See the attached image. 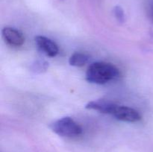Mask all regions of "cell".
I'll return each instance as SVG.
<instances>
[{
	"instance_id": "obj_1",
	"label": "cell",
	"mask_w": 153,
	"mask_h": 152,
	"mask_svg": "<svg viewBox=\"0 0 153 152\" xmlns=\"http://www.w3.org/2000/svg\"><path fill=\"white\" fill-rule=\"evenodd\" d=\"M119 76V69L113 64L106 62L93 63L86 72V80L97 84H104Z\"/></svg>"
},
{
	"instance_id": "obj_2",
	"label": "cell",
	"mask_w": 153,
	"mask_h": 152,
	"mask_svg": "<svg viewBox=\"0 0 153 152\" xmlns=\"http://www.w3.org/2000/svg\"><path fill=\"white\" fill-rule=\"evenodd\" d=\"M50 128L54 133L63 137H75L82 134V127L69 116L58 119Z\"/></svg>"
},
{
	"instance_id": "obj_3",
	"label": "cell",
	"mask_w": 153,
	"mask_h": 152,
	"mask_svg": "<svg viewBox=\"0 0 153 152\" xmlns=\"http://www.w3.org/2000/svg\"><path fill=\"white\" fill-rule=\"evenodd\" d=\"M111 115L115 117V119L122 122H136L141 119V116L136 110L126 106H121L117 104L115 107Z\"/></svg>"
},
{
	"instance_id": "obj_4",
	"label": "cell",
	"mask_w": 153,
	"mask_h": 152,
	"mask_svg": "<svg viewBox=\"0 0 153 152\" xmlns=\"http://www.w3.org/2000/svg\"><path fill=\"white\" fill-rule=\"evenodd\" d=\"M37 48L48 57H55L58 53V47L51 39L44 36H37L34 38Z\"/></svg>"
},
{
	"instance_id": "obj_5",
	"label": "cell",
	"mask_w": 153,
	"mask_h": 152,
	"mask_svg": "<svg viewBox=\"0 0 153 152\" xmlns=\"http://www.w3.org/2000/svg\"><path fill=\"white\" fill-rule=\"evenodd\" d=\"M1 34L4 41L11 46L19 47L25 42L23 34L19 31L11 27H4L1 31Z\"/></svg>"
},
{
	"instance_id": "obj_6",
	"label": "cell",
	"mask_w": 153,
	"mask_h": 152,
	"mask_svg": "<svg viewBox=\"0 0 153 152\" xmlns=\"http://www.w3.org/2000/svg\"><path fill=\"white\" fill-rule=\"evenodd\" d=\"M117 104L111 101H105V100H95L88 102L85 106V108L88 110H96L100 113H105V114L111 115L114 110Z\"/></svg>"
},
{
	"instance_id": "obj_7",
	"label": "cell",
	"mask_w": 153,
	"mask_h": 152,
	"mask_svg": "<svg viewBox=\"0 0 153 152\" xmlns=\"http://www.w3.org/2000/svg\"><path fill=\"white\" fill-rule=\"evenodd\" d=\"M90 56L86 53L82 52H75L70 56L69 59V63L73 66L82 67L88 63Z\"/></svg>"
},
{
	"instance_id": "obj_8",
	"label": "cell",
	"mask_w": 153,
	"mask_h": 152,
	"mask_svg": "<svg viewBox=\"0 0 153 152\" xmlns=\"http://www.w3.org/2000/svg\"><path fill=\"white\" fill-rule=\"evenodd\" d=\"M49 67V63L45 61H37L31 66V69L35 73H42L46 72Z\"/></svg>"
},
{
	"instance_id": "obj_9",
	"label": "cell",
	"mask_w": 153,
	"mask_h": 152,
	"mask_svg": "<svg viewBox=\"0 0 153 152\" xmlns=\"http://www.w3.org/2000/svg\"><path fill=\"white\" fill-rule=\"evenodd\" d=\"M114 14L115 18L118 21V22L123 23L125 22V13H124V10L122 8V7L119 5L115 6L114 8Z\"/></svg>"
},
{
	"instance_id": "obj_10",
	"label": "cell",
	"mask_w": 153,
	"mask_h": 152,
	"mask_svg": "<svg viewBox=\"0 0 153 152\" xmlns=\"http://www.w3.org/2000/svg\"><path fill=\"white\" fill-rule=\"evenodd\" d=\"M149 14H150L151 18L153 20V0L151 1L150 5H149Z\"/></svg>"
}]
</instances>
